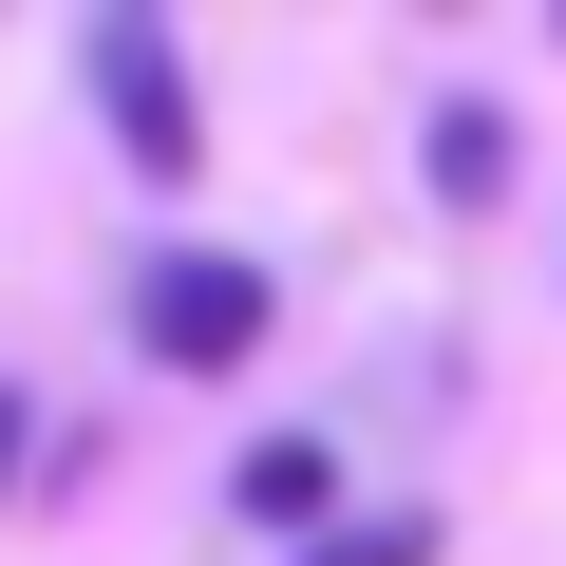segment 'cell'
Returning a JSON list of instances; mask_svg holds the SVG:
<instances>
[{
    "instance_id": "3",
    "label": "cell",
    "mask_w": 566,
    "mask_h": 566,
    "mask_svg": "<svg viewBox=\"0 0 566 566\" xmlns=\"http://www.w3.org/2000/svg\"><path fill=\"white\" fill-rule=\"evenodd\" d=\"M434 189H453V208H491V189H510V114H491V95H453V114H434Z\"/></svg>"
},
{
    "instance_id": "1",
    "label": "cell",
    "mask_w": 566,
    "mask_h": 566,
    "mask_svg": "<svg viewBox=\"0 0 566 566\" xmlns=\"http://www.w3.org/2000/svg\"><path fill=\"white\" fill-rule=\"evenodd\" d=\"M264 303H283V283H264V264H227V245H170V264H133V340H151L170 378H227V359L264 340Z\"/></svg>"
},
{
    "instance_id": "4",
    "label": "cell",
    "mask_w": 566,
    "mask_h": 566,
    "mask_svg": "<svg viewBox=\"0 0 566 566\" xmlns=\"http://www.w3.org/2000/svg\"><path fill=\"white\" fill-rule=\"evenodd\" d=\"M245 510H264V528H303V510H322V453H303V434H264V453H245Z\"/></svg>"
},
{
    "instance_id": "6",
    "label": "cell",
    "mask_w": 566,
    "mask_h": 566,
    "mask_svg": "<svg viewBox=\"0 0 566 566\" xmlns=\"http://www.w3.org/2000/svg\"><path fill=\"white\" fill-rule=\"evenodd\" d=\"M0 472H20V397H0Z\"/></svg>"
},
{
    "instance_id": "5",
    "label": "cell",
    "mask_w": 566,
    "mask_h": 566,
    "mask_svg": "<svg viewBox=\"0 0 566 566\" xmlns=\"http://www.w3.org/2000/svg\"><path fill=\"white\" fill-rule=\"evenodd\" d=\"M303 566H434V528H416V510H378V528H322Z\"/></svg>"
},
{
    "instance_id": "2",
    "label": "cell",
    "mask_w": 566,
    "mask_h": 566,
    "mask_svg": "<svg viewBox=\"0 0 566 566\" xmlns=\"http://www.w3.org/2000/svg\"><path fill=\"white\" fill-rule=\"evenodd\" d=\"M95 114H114V151L170 189L189 151H208V114H189V57H170V20H95Z\"/></svg>"
}]
</instances>
